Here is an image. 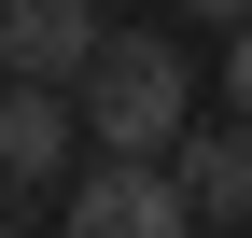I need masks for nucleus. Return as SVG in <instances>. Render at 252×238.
<instances>
[{
  "label": "nucleus",
  "instance_id": "6e6552de",
  "mask_svg": "<svg viewBox=\"0 0 252 238\" xmlns=\"http://www.w3.org/2000/svg\"><path fill=\"white\" fill-rule=\"evenodd\" d=\"M0 224H28V210H14V182H0Z\"/></svg>",
  "mask_w": 252,
  "mask_h": 238
},
{
  "label": "nucleus",
  "instance_id": "39448f33",
  "mask_svg": "<svg viewBox=\"0 0 252 238\" xmlns=\"http://www.w3.org/2000/svg\"><path fill=\"white\" fill-rule=\"evenodd\" d=\"M168 168H182V196H196V224H252V112L224 140H168Z\"/></svg>",
  "mask_w": 252,
  "mask_h": 238
},
{
  "label": "nucleus",
  "instance_id": "423d86ee",
  "mask_svg": "<svg viewBox=\"0 0 252 238\" xmlns=\"http://www.w3.org/2000/svg\"><path fill=\"white\" fill-rule=\"evenodd\" d=\"M224 112H252V14L224 28Z\"/></svg>",
  "mask_w": 252,
  "mask_h": 238
},
{
  "label": "nucleus",
  "instance_id": "f257e3e1",
  "mask_svg": "<svg viewBox=\"0 0 252 238\" xmlns=\"http://www.w3.org/2000/svg\"><path fill=\"white\" fill-rule=\"evenodd\" d=\"M84 140L98 154H168L182 140V98H196V70H182L168 28H98V56H84Z\"/></svg>",
  "mask_w": 252,
  "mask_h": 238
},
{
  "label": "nucleus",
  "instance_id": "7ed1b4c3",
  "mask_svg": "<svg viewBox=\"0 0 252 238\" xmlns=\"http://www.w3.org/2000/svg\"><path fill=\"white\" fill-rule=\"evenodd\" d=\"M70 140H84V112L56 98V84H14V98H0V182H14V210H56Z\"/></svg>",
  "mask_w": 252,
  "mask_h": 238
},
{
  "label": "nucleus",
  "instance_id": "20e7f679",
  "mask_svg": "<svg viewBox=\"0 0 252 238\" xmlns=\"http://www.w3.org/2000/svg\"><path fill=\"white\" fill-rule=\"evenodd\" d=\"M0 56H14V84H84L98 0H0Z\"/></svg>",
  "mask_w": 252,
  "mask_h": 238
},
{
  "label": "nucleus",
  "instance_id": "0eeeda50",
  "mask_svg": "<svg viewBox=\"0 0 252 238\" xmlns=\"http://www.w3.org/2000/svg\"><path fill=\"white\" fill-rule=\"evenodd\" d=\"M168 14H196V28H238V14H252V0H168Z\"/></svg>",
  "mask_w": 252,
  "mask_h": 238
},
{
  "label": "nucleus",
  "instance_id": "f03ea898",
  "mask_svg": "<svg viewBox=\"0 0 252 238\" xmlns=\"http://www.w3.org/2000/svg\"><path fill=\"white\" fill-rule=\"evenodd\" d=\"M56 224L70 238H196V196H182L168 154H98L56 182Z\"/></svg>",
  "mask_w": 252,
  "mask_h": 238
},
{
  "label": "nucleus",
  "instance_id": "1a4fd4ad",
  "mask_svg": "<svg viewBox=\"0 0 252 238\" xmlns=\"http://www.w3.org/2000/svg\"><path fill=\"white\" fill-rule=\"evenodd\" d=\"M0 98H14V56H0Z\"/></svg>",
  "mask_w": 252,
  "mask_h": 238
}]
</instances>
